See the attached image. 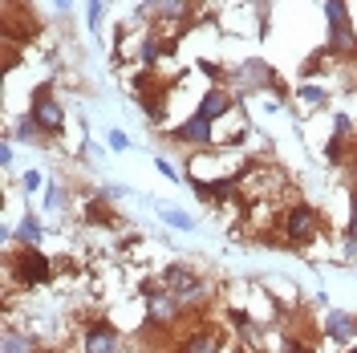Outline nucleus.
<instances>
[{
    "instance_id": "obj_5",
    "label": "nucleus",
    "mask_w": 357,
    "mask_h": 353,
    "mask_svg": "<svg viewBox=\"0 0 357 353\" xmlns=\"http://www.w3.org/2000/svg\"><path fill=\"white\" fill-rule=\"evenodd\" d=\"M29 114H33V122H37V130H41L45 142H53V138H61L66 134V102L53 93V82H41V86L29 93Z\"/></svg>"
},
{
    "instance_id": "obj_6",
    "label": "nucleus",
    "mask_w": 357,
    "mask_h": 353,
    "mask_svg": "<svg viewBox=\"0 0 357 353\" xmlns=\"http://www.w3.org/2000/svg\"><path fill=\"white\" fill-rule=\"evenodd\" d=\"M77 350L82 353H126V337L122 329L106 321V317H89L82 333H77Z\"/></svg>"
},
{
    "instance_id": "obj_17",
    "label": "nucleus",
    "mask_w": 357,
    "mask_h": 353,
    "mask_svg": "<svg viewBox=\"0 0 357 353\" xmlns=\"http://www.w3.org/2000/svg\"><path fill=\"white\" fill-rule=\"evenodd\" d=\"M155 211H158V220L167 223V227H175V232H195V220H191L183 207H175V203H158Z\"/></svg>"
},
{
    "instance_id": "obj_31",
    "label": "nucleus",
    "mask_w": 357,
    "mask_h": 353,
    "mask_svg": "<svg viewBox=\"0 0 357 353\" xmlns=\"http://www.w3.org/2000/svg\"><path fill=\"white\" fill-rule=\"evenodd\" d=\"M345 353H357V345H349V350H345Z\"/></svg>"
},
{
    "instance_id": "obj_18",
    "label": "nucleus",
    "mask_w": 357,
    "mask_h": 353,
    "mask_svg": "<svg viewBox=\"0 0 357 353\" xmlns=\"http://www.w3.org/2000/svg\"><path fill=\"white\" fill-rule=\"evenodd\" d=\"M296 93V102H305L309 110H325L329 106V89L325 86H312V82H301V86L292 89Z\"/></svg>"
},
{
    "instance_id": "obj_27",
    "label": "nucleus",
    "mask_w": 357,
    "mask_h": 353,
    "mask_svg": "<svg viewBox=\"0 0 357 353\" xmlns=\"http://www.w3.org/2000/svg\"><path fill=\"white\" fill-rule=\"evenodd\" d=\"M13 163H17V151H13V138H4V147H0V167L8 171Z\"/></svg>"
},
{
    "instance_id": "obj_2",
    "label": "nucleus",
    "mask_w": 357,
    "mask_h": 353,
    "mask_svg": "<svg viewBox=\"0 0 357 353\" xmlns=\"http://www.w3.org/2000/svg\"><path fill=\"white\" fill-rule=\"evenodd\" d=\"M158 280L175 292V301L187 309V317H191V313H199L203 305L211 301V285H207V276H203L195 264H187V260L167 264L162 272H158Z\"/></svg>"
},
{
    "instance_id": "obj_22",
    "label": "nucleus",
    "mask_w": 357,
    "mask_h": 353,
    "mask_svg": "<svg viewBox=\"0 0 357 353\" xmlns=\"http://www.w3.org/2000/svg\"><path fill=\"white\" fill-rule=\"evenodd\" d=\"M354 130H357V122H354V114H345V110H333V138H354Z\"/></svg>"
},
{
    "instance_id": "obj_20",
    "label": "nucleus",
    "mask_w": 357,
    "mask_h": 353,
    "mask_svg": "<svg viewBox=\"0 0 357 353\" xmlns=\"http://www.w3.org/2000/svg\"><path fill=\"white\" fill-rule=\"evenodd\" d=\"M86 29L93 37H102V29H106V0H86Z\"/></svg>"
},
{
    "instance_id": "obj_1",
    "label": "nucleus",
    "mask_w": 357,
    "mask_h": 353,
    "mask_svg": "<svg viewBox=\"0 0 357 353\" xmlns=\"http://www.w3.org/2000/svg\"><path fill=\"white\" fill-rule=\"evenodd\" d=\"M276 232L289 240V248H309L312 240H321V232H325V216L305 203V199H292L284 207H276Z\"/></svg>"
},
{
    "instance_id": "obj_12",
    "label": "nucleus",
    "mask_w": 357,
    "mask_h": 353,
    "mask_svg": "<svg viewBox=\"0 0 357 353\" xmlns=\"http://www.w3.org/2000/svg\"><path fill=\"white\" fill-rule=\"evenodd\" d=\"M220 341H223V333L215 329V325L195 321V325H191V329L175 341V350L178 353H220Z\"/></svg>"
},
{
    "instance_id": "obj_28",
    "label": "nucleus",
    "mask_w": 357,
    "mask_h": 353,
    "mask_svg": "<svg viewBox=\"0 0 357 353\" xmlns=\"http://www.w3.org/2000/svg\"><path fill=\"white\" fill-rule=\"evenodd\" d=\"M345 236H357V199L349 203V220H345Z\"/></svg>"
},
{
    "instance_id": "obj_21",
    "label": "nucleus",
    "mask_w": 357,
    "mask_h": 353,
    "mask_svg": "<svg viewBox=\"0 0 357 353\" xmlns=\"http://www.w3.org/2000/svg\"><path fill=\"white\" fill-rule=\"evenodd\" d=\"M13 134H17L21 142H45L41 130H37V122H33V114H29V110H24L21 118H17V130H13Z\"/></svg>"
},
{
    "instance_id": "obj_30",
    "label": "nucleus",
    "mask_w": 357,
    "mask_h": 353,
    "mask_svg": "<svg viewBox=\"0 0 357 353\" xmlns=\"http://www.w3.org/2000/svg\"><path fill=\"white\" fill-rule=\"evenodd\" d=\"M244 4H252V8H268L272 0H244Z\"/></svg>"
},
{
    "instance_id": "obj_15",
    "label": "nucleus",
    "mask_w": 357,
    "mask_h": 353,
    "mask_svg": "<svg viewBox=\"0 0 357 353\" xmlns=\"http://www.w3.org/2000/svg\"><path fill=\"white\" fill-rule=\"evenodd\" d=\"M0 353H45V350L29 329H17V325L8 321V325H4V337H0Z\"/></svg>"
},
{
    "instance_id": "obj_7",
    "label": "nucleus",
    "mask_w": 357,
    "mask_h": 353,
    "mask_svg": "<svg viewBox=\"0 0 357 353\" xmlns=\"http://www.w3.org/2000/svg\"><path fill=\"white\" fill-rule=\"evenodd\" d=\"M41 17H37V8L33 4H24V0H4V41L13 45H29L33 37H41Z\"/></svg>"
},
{
    "instance_id": "obj_24",
    "label": "nucleus",
    "mask_w": 357,
    "mask_h": 353,
    "mask_svg": "<svg viewBox=\"0 0 357 353\" xmlns=\"http://www.w3.org/2000/svg\"><path fill=\"white\" fill-rule=\"evenodd\" d=\"M41 187H45V175L37 171V167H29V171L21 175V191H24V195H37Z\"/></svg>"
},
{
    "instance_id": "obj_14",
    "label": "nucleus",
    "mask_w": 357,
    "mask_h": 353,
    "mask_svg": "<svg viewBox=\"0 0 357 353\" xmlns=\"http://www.w3.org/2000/svg\"><path fill=\"white\" fill-rule=\"evenodd\" d=\"M82 223H86V227H118V216H114L110 199L102 195V191H93V195L82 203Z\"/></svg>"
},
{
    "instance_id": "obj_4",
    "label": "nucleus",
    "mask_w": 357,
    "mask_h": 353,
    "mask_svg": "<svg viewBox=\"0 0 357 353\" xmlns=\"http://www.w3.org/2000/svg\"><path fill=\"white\" fill-rule=\"evenodd\" d=\"M223 86L231 93H280V98H289V89L280 86V77H276V69L268 61H260V57H248L240 66H231L227 77H223Z\"/></svg>"
},
{
    "instance_id": "obj_26",
    "label": "nucleus",
    "mask_w": 357,
    "mask_h": 353,
    "mask_svg": "<svg viewBox=\"0 0 357 353\" xmlns=\"http://www.w3.org/2000/svg\"><path fill=\"white\" fill-rule=\"evenodd\" d=\"M155 167H158V175H162V179H175V183H183V179H178V167L171 163V158L155 155Z\"/></svg>"
},
{
    "instance_id": "obj_16",
    "label": "nucleus",
    "mask_w": 357,
    "mask_h": 353,
    "mask_svg": "<svg viewBox=\"0 0 357 353\" xmlns=\"http://www.w3.org/2000/svg\"><path fill=\"white\" fill-rule=\"evenodd\" d=\"M45 240V223L37 211H24L21 223H17V248H41Z\"/></svg>"
},
{
    "instance_id": "obj_25",
    "label": "nucleus",
    "mask_w": 357,
    "mask_h": 353,
    "mask_svg": "<svg viewBox=\"0 0 357 353\" xmlns=\"http://www.w3.org/2000/svg\"><path fill=\"white\" fill-rule=\"evenodd\" d=\"M106 142H110V151H114V155H126V151H130V134H126V130H118V126H114V130L106 134Z\"/></svg>"
},
{
    "instance_id": "obj_10",
    "label": "nucleus",
    "mask_w": 357,
    "mask_h": 353,
    "mask_svg": "<svg viewBox=\"0 0 357 353\" xmlns=\"http://www.w3.org/2000/svg\"><path fill=\"white\" fill-rule=\"evenodd\" d=\"M321 337H325L329 345L349 350V345L357 341V313H349V309H325V317H321Z\"/></svg>"
},
{
    "instance_id": "obj_13",
    "label": "nucleus",
    "mask_w": 357,
    "mask_h": 353,
    "mask_svg": "<svg viewBox=\"0 0 357 353\" xmlns=\"http://www.w3.org/2000/svg\"><path fill=\"white\" fill-rule=\"evenodd\" d=\"M195 110H199L207 122H223V118L236 114V93H231L227 86H211V89H203V98H199Z\"/></svg>"
},
{
    "instance_id": "obj_19",
    "label": "nucleus",
    "mask_w": 357,
    "mask_h": 353,
    "mask_svg": "<svg viewBox=\"0 0 357 353\" xmlns=\"http://www.w3.org/2000/svg\"><path fill=\"white\" fill-rule=\"evenodd\" d=\"M69 207V191L61 187V183H45V203L41 211H49V216H61Z\"/></svg>"
},
{
    "instance_id": "obj_9",
    "label": "nucleus",
    "mask_w": 357,
    "mask_h": 353,
    "mask_svg": "<svg viewBox=\"0 0 357 353\" xmlns=\"http://www.w3.org/2000/svg\"><path fill=\"white\" fill-rule=\"evenodd\" d=\"M223 313H227V321H231V329H236V337H240V345H244L248 353H260L268 345L264 321H260L252 309H244V305H227Z\"/></svg>"
},
{
    "instance_id": "obj_8",
    "label": "nucleus",
    "mask_w": 357,
    "mask_h": 353,
    "mask_svg": "<svg viewBox=\"0 0 357 353\" xmlns=\"http://www.w3.org/2000/svg\"><path fill=\"white\" fill-rule=\"evenodd\" d=\"M167 138H171L175 147H183V151H191V155H195V151H211V147H215V122H207V118L195 110V114H187L178 126H171Z\"/></svg>"
},
{
    "instance_id": "obj_23",
    "label": "nucleus",
    "mask_w": 357,
    "mask_h": 353,
    "mask_svg": "<svg viewBox=\"0 0 357 353\" xmlns=\"http://www.w3.org/2000/svg\"><path fill=\"white\" fill-rule=\"evenodd\" d=\"M280 353H312V341L301 333H284L280 337Z\"/></svg>"
},
{
    "instance_id": "obj_29",
    "label": "nucleus",
    "mask_w": 357,
    "mask_h": 353,
    "mask_svg": "<svg viewBox=\"0 0 357 353\" xmlns=\"http://www.w3.org/2000/svg\"><path fill=\"white\" fill-rule=\"evenodd\" d=\"M53 8H57V13H61V17H66L69 8H73V0H53Z\"/></svg>"
},
{
    "instance_id": "obj_3",
    "label": "nucleus",
    "mask_w": 357,
    "mask_h": 353,
    "mask_svg": "<svg viewBox=\"0 0 357 353\" xmlns=\"http://www.w3.org/2000/svg\"><path fill=\"white\" fill-rule=\"evenodd\" d=\"M4 272H8V285H21L24 292H33V288L53 285L57 264L45 256L41 248H17V252L4 256Z\"/></svg>"
},
{
    "instance_id": "obj_11",
    "label": "nucleus",
    "mask_w": 357,
    "mask_h": 353,
    "mask_svg": "<svg viewBox=\"0 0 357 353\" xmlns=\"http://www.w3.org/2000/svg\"><path fill=\"white\" fill-rule=\"evenodd\" d=\"M191 13H195V0H155V4H146L142 0V8H138V21L142 17H151L155 24H183L191 21Z\"/></svg>"
}]
</instances>
